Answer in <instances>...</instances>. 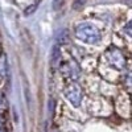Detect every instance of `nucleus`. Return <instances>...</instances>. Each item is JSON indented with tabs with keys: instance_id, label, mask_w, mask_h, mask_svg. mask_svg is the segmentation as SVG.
Listing matches in <instances>:
<instances>
[{
	"instance_id": "9d476101",
	"label": "nucleus",
	"mask_w": 132,
	"mask_h": 132,
	"mask_svg": "<svg viewBox=\"0 0 132 132\" xmlns=\"http://www.w3.org/2000/svg\"><path fill=\"white\" fill-rule=\"evenodd\" d=\"M0 132H4V131H2V129H0Z\"/></svg>"
},
{
	"instance_id": "1a4fd4ad",
	"label": "nucleus",
	"mask_w": 132,
	"mask_h": 132,
	"mask_svg": "<svg viewBox=\"0 0 132 132\" xmlns=\"http://www.w3.org/2000/svg\"><path fill=\"white\" fill-rule=\"evenodd\" d=\"M0 126H2V118H0Z\"/></svg>"
},
{
	"instance_id": "f03ea898",
	"label": "nucleus",
	"mask_w": 132,
	"mask_h": 132,
	"mask_svg": "<svg viewBox=\"0 0 132 132\" xmlns=\"http://www.w3.org/2000/svg\"><path fill=\"white\" fill-rule=\"evenodd\" d=\"M66 98L70 101V103L75 107H78L81 104V101H82V89L78 83H70L66 89Z\"/></svg>"
},
{
	"instance_id": "20e7f679",
	"label": "nucleus",
	"mask_w": 132,
	"mask_h": 132,
	"mask_svg": "<svg viewBox=\"0 0 132 132\" xmlns=\"http://www.w3.org/2000/svg\"><path fill=\"white\" fill-rule=\"evenodd\" d=\"M40 2H41V0H36V2L33 3V4H30V5L25 9V15H27V16H29L30 13L35 12V11L37 9V7H38V4H40Z\"/></svg>"
},
{
	"instance_id": "f257e3e1",
	"label": "nucleus",
	"mask_w": 132,
	"mask_h": 132,
	"mask_svg": "<svg viewBox=\"0 0 132 132\" xmlns=\"http://www.w3.org/2000/svg\"><path fill=\"white\" fill-rule=\"evenodd\" d=\"M75 36L78 40L87 42V44H95L101 40V33L96 28L89 24H81L75 29Z\"/></svg>"
},
{
	"instance_id": "7ed1b4c3",
	"label": "nucleus",
	"mask_w": 132,
	"mask_h": 132,
	"mask_svg": "<svg viewBox=\"0 0 132 132\" xmlns=\"http://www.w3.org/2000/svg\"><path fill=\"white\" fill-rule=\"evenodd\" d=\"M110 53L114 54V57H110L108 61L110 63H111L114 68H116L118 70H122L124 68V65H126V60L123 57V54L120 53V50L118 49H112V50H110Z\"/></svg>"
},
{
	"instance_id": "0eeeda50",
	"label": "nucleus",
	"mask_w": 132,
	"mask_h": 132,
	"mask_svg": "<svg viewBox=\"0 0 132 132\" xmlns=\"http://www.w3.org/2000/svg\"><path fill=\"white\" fill-rule=\"evenodd\" d=\"M85 2H86V0H74V3H73V8L79 9L82 5H85Z\"/></svg>"
},
{
	"instance_id": "6e6552de",
	"label": "nucleus",
	"mask_w": 132,
	"mask_h": 132,
	"mask_svg": "<svg viewBox=\"0 0 132 132\" xmlns=\"http://www.w3.org/2000/svg\"><path fill=\"white\" fill-rule=\"evenodd\" d=\"M126 32L128 33V35L132 37V20L129 21V23H128V25L126 27Z\"/></svg>"
},
{
	"instance_id": "423d86ee",
	"label": "nucleus",
	"mask_w": 132,
	"mask_h": 132,
	"mask_svg": "<svg viewBox=\"0 0 132 132\" xmlns=\"http://www.w3.org/2000/svg\"><path fill=\"white\" fill-rule=\"evenodd\" d=\"M63 3H65V0H53V2H52V8L54 11H58L63 5Z\"/></svg>"
},
{
	"instance_id": "39448f33",
	"label": "nucleus",
	"mask_w": 132,
	"mask_h": 132,
	"mask_svg": "<svg viewBox=\"0 0 132 132\" xmlns=\"http://www.w3.org/2000/svg\"><path fill=\"white\" fill-rule=\"evenodd\" d=\"M58 60H60V49H58V46H54V49L52 52V63L56 65L58 62Z\"/></svg>"
}]
</instances>
